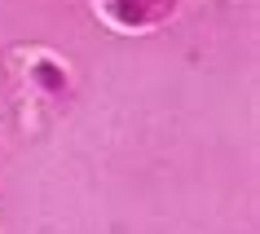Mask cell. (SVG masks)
Returning <instances> with one entry per match:
<instances>
[{"instance_id": "obj_1", "label": "cell", "mask_w": 260, "mask_h": 234, "mask_svg": "<svg viewBox=\"0 0 260 234\" xmlns=\"http://www.w3.org/2000/svg\"><path fill=\"white\" fill-rule=\"evenodd\" d=\"M102 14L123 31H146V27H159L172 14V0H106Z\"/></svg>"}, {"instance_id": "obj_2", "label": "cell", "mask_w": 260, "mask_h": 234, "mask_svg": "<svg viewBox=\"0 0 260 234\" xmlns=\"http://www.w3.org/2000/svg\"><path fill=\"white\" fill-rule=\"evenodd\" d=\"M27 75L36 84H40L44 93H53V97H62L71 89V71L57 62V57H49V53H31V62H27Z\"/></svg>"}]
</instances>
